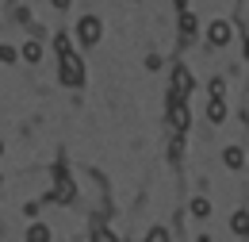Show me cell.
<instances>
[{"instance_id":"1","label":"cell","mask_w":249,"mask_h":242,"mask_svg":"<svg viewBox=\"0 0 249 242\" xmlns=\"http://www.w3.org/2000/svg\"><path fill=\"white\" fill-rule=\"evenodd\" d=\"M62 54V77L65 85H81V58L73 54V50H58Z\"/></svg>"},{"instance_id":"2","label":"cell","mask_w":249,"mask_h":242,"mask_svg":"<svg viewBox=\"0 0 249 242\" xmlns=\"http://www.w3.org/2000/svg\"><path fill=\"white\" fill-rule=\"evenodd\" d=\"M77 39H81L85 46H96V42H100V20H96V16H81V23H77Z\"/></svg>"},{"instance_id":"3","label":"cell","mask_w":249,"mask_h":242,"mask_svg":"<svg viewBox=\"0 0 249 242\" xmlns=\"http://www.w3.org/2000/svg\"><path fill=\"white\" fill-rule=\"evenodd\" d=\"M207 42H211V46H226V42H230V23L215 20V23L207 27Z\"/></svg>"},{"instance_id":"4","label":"cell","mask_w":249,"mask_h":242,"mask_svg":"<svg viewBox=\"0 0 249 242\" xmlns=\"http://www.w3.org/2000/svg\"><path fill=\"white\" fill-rule=\"evenodd\" d=\"M23 58H27V61H38V58H42V46H38V42H27V46H23Z\"/></svg>"},{"instance_id":"5","label":"cell","mask_w":249,"mask_h":242,"mask_svg":"<svg viewBox=\"0 0 249 242\" xmlns=\"http://www.w3.org/2000/svg\"><path fill=\"white\" fill-rule=\"evenodd\" d=\"M180 31H184V35H192V31H196V16H192V12H184V16H180Z\"/></svg>"},{"instance_id":"6","label":"cell","mask_w":249,"mask_h":242,"mask_svg":"<svg viewBox=\"0 0 249 242\" xmlns=\"http://www.w3.org/2000/svg\"><path fill=\"white\" fill-rule=\"evenodd\" d=\"M234 231H238V235L246 231V212H238V215H234Z\"/></svg>"},{"instance_id":"7","label":"cell","mask_w":249,"mask_h":242,"mask_svg":"<svg viewBox=\"0 0 249 242\" xmlns=\"http://www.w3.org/2000/svg\"><path fill=\"white\" fill-rule=\"evenodd\" d=\"M226 161H230V165L238 169V165H242V150H230V154H226Z\"/></svg>"},{"instance_id":"8","label":"cell","mask_w":249,"mask_h":242,"mask_svg":"<svg viewBox=\"0 0 249 242\" xmlns=\"http://www.w3.org/2000/svg\"><path fill=\"white\" fill-rule=\"evenodd\" d=\"M16 58V50H12V46H0V61H12Z\"/></svg>"},{"instance_id":"9","label":"cell","mask_w":249,"mask_h":242,"mask_svg":"<svg viewBox=\"0 0 249 242\" xmlns=\"http://www.w3.org/2000/svg\"><path fill=\"white\" fill-rule=\"evenodd\" d=\"M50 4H54V8H58V12H62V8H69V4H73V0H50Z\"/></svg>"},{"instance_id":"10","label":"cell","mask_w":249,"mask_h":242,"mask_svg":"<svg viewBox=\"0 0 249 242\" xmlns=\"http://www.w3.org/2000/svg\"><path fill=\"white\" fill-rule=\"evenodd\" d=\"M31 242H46V231H35V239Z\"/></svg>"}]
</instances>
